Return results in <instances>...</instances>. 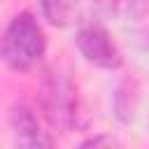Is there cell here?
Segmentation results:
<instances>
[{"label": "cell", "mask_w": 149, "mask_h": 149, "mask_svg": "<svg viewBox=\"0 0 149 149\" xmlns=\"http://www.w3.org/2000/svg\"><path fill=\"white\" fill-rule=\"evenodd\" d=\"M40 109L51 130L68 133L77 126L79 100H77L74 81L70 79L68 72L56 68L44 72L40 88Z\"/></svg>", "instance_id": "obj_1"}, {"label": "cell", "mask_w": 149, "mask_h": 149, "mask_svg": "<svg viewBox=\"0 0 149 149\" xmlns=\"http://www.w3.org/2000/svg\"><path fill=\"white\" fill-rule=\"evenodd\" d=\"M47 51V37L42 26L33 19V14H16L2 35V61L12 70H30L35 68Z\"/></svg>", "instance_id": "obj_2"}, {"label": "cell", "mask_w": 149, "mask_h": 149, "mask_svg": "<svg viewBox=\"0 0 149 149\" xmlns=\"http://www.w3.org/2000/svg\"><path fill=\"white\" fill-rule=\"evenodd\" d=\"M77 49L79 54L84 56V61H88L91 65L95 68H102V70H116L121 68L123 63V56L116 47V42L109 37V33L102 28V26H81L77 30Z\"/></svg>", "instance_id": "obj_3"}, {"label": "cell", "mask_w": 149, "mask_h": 149, "mask_svg": "<svg viewBox=\"0 0 149 149\" xmlns=\"http://www.w3.org/2000/svg\"><path fill=\"white\" fill-rule=\"evenodd\" d=\"M9 128H12V137L19 147L40 149V147H51L54 144L51 135L42 128L37 114L23 102H14L9 107Z\"/></svg>", "instance_id": "obj_4"}, {"label": "cell", "mask_w": 149, "mask_h": 149, "mask_svg": "<svg viewBox=\"0 0 149 149\" xmlns=\"http://www.w3.org/2000/svg\"><path fill=\"white\" fill-rule=\"evenodd\" d=\"M42 2V12L47 16V21L51 26H68L77 12V2L74 0H40Z\"/></svg>", "instance_id": "obj_5"}, {"label": "cell", "mask_w": 149, "mask_h": 149, "mask_svg": "<svg viewBox=\"0 0 149 149\" xmlns=\"http://www.w3.org/2000/svg\"><path fill=\"white\" fill-rule=\"evenodd\" d=\"M116 12H123L126 16L133 19H142L149 12V0H119Z\"/></svg>", "instance_id": "obj_6"}, {"label": "cell", "mask_w": 149, "mask_h": 149, "mask_svg": "<svg viewBox=\"0 0 149 149\" xmlns=\"http://www.w3.org/2000/svg\"><path fill=\"white\" fill-rule=\"evenodd\" d=\"M98 144H116V140H112V137H91V140L81 142V147H98Z\"/></svg>", "instance_id": "obj_7"}, {"label": "cell", "mask_w": 149, "mask_h": 149, "mask_svg": "<svg viewBox=\"0 0 149 149\" xmlns=\"http://www.w3.org/2000/svg\"><path fill=\"white\" fill-rule=\"evenodd\" d=\"M98 5H105L107 9H114L116 12V5H119V0H95Z\"/></svg>", "instance_id": "obj_8"}]
</instances>
